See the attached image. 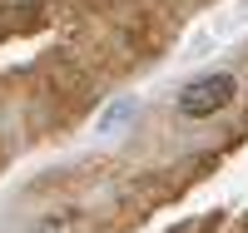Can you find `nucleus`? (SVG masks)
<instances>
[{"instance_id":"f257e3e1","label":"nucleus","mask_w":248,"mask_h":233,"mask_svg":"<svg viewBox=\"0 0 248 233\" xmlns=\"http://www.w3.org/2000/svg\"><path fill=\"white\" fill-rule=\"evenodd\" d=\"M233 94H238L233 75H203V79H194V84H184L179 114H184V119H209V114H218V109H229Z\"/></svg>"}]
</instances>
